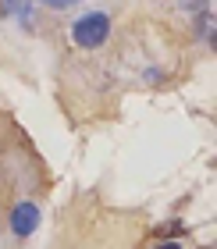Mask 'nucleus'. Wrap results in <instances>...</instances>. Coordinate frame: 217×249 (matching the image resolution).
I'll return each instance as SVG.
<instances>
[{
  "label": "nucleus",
  "instance_id": "nucleus-1",
  "mask_svg": "<svg viewBox=\"0 0 217 249\" xmlns=\"http://www.w3.org/2000/svg\"><path fill=\"white\" fill-rule=\"evenodd\" d=\"M107 32H110V18L104 15V11H93V15L78 18L75 25H72V39L78 43V47L93 50V47H104Z\"/></svg>",
  "mask_w": 217,
  "mask_h": 249
},
{
  "label": "nucleus",
  "instance_id": "nucleus-2",
  "mask_svg": "<svg viewBox=\"0 0 217 249\" xmlns=\"http://www.w3.org/2000/svg\"><path fill=\"white\" fill-rule=\"evenodd\" d=\"M36 224H39V210L32 207V203H21V207L11 213V228H15L18 235H32Z\"/></svg>",
  "mask_w": 217,
  "mask_h": 249
},
{
  "label": "nucleus",
  "instance_id": "nucleus-3",
  "mask_svg": "<svg viewBox=\"0 0 217 249\" xmlns=\"http://www.w3.org/2000/svg\"><path fill=\"white\" fill-rule=\"evenodd\" d=\"M47 4H54V7H68V4H75V0H47Z\"/></svg>",
  "mask_w": 217,
  "mask_h": 249
}]
</instances>
